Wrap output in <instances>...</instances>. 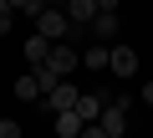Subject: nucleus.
<instances>
[{
	"label": "nucleus",
	"instance_id": "nucleus-1",
	"mask_svg": "<svg viewBox=\"0 0 153 138\" xmlns=\"http://www.w3.org/2000/svg\"><path fill=\"white\" fill-rule=\"evenodd\" d=\"M36 31H41V36H51V41H66L76 26H71L66 5H41V10H36Z\"/></svg>",
	"mask_w": 153,
	"mask_h": 138
},
{
	"label": "nucleus",
	"instance_id": "nucleus-2",
	"mask_svg": "<svg viewBox=\"0 0 153 138\" xmlns=\"http://www.w3.org/2000/svg\"><path fill=\"white\" fill-rule=\"evenodd\" d=\"M97 123H102V138H123L128 133V97H112Z\"/></svg>",
	"mask_w": 153,
	"mask_h": 138
},
{
	"label": "nucleus",
	"instance_id": "nucleus-3",
	"mask_svg": "<svg viewBox=\"0 0 153 138\" xmlns=\"http://www.w3.org/2000/svg\"><path fill=\"white\" fill-rule=\"evenodd\" d=\"M46 66L56 77H71L76 66H82V51H71V41H51V56H46Z\"/></svg>",
	"mask_w": 153,
	"mask_h": 138
},
{
	"label": "nucleus",
	"instance_id": "nucleus-4",
	"mask_svg": "<svg viewBox=\"0 0 153 138\" xmlns=\"http://www.w3.org/2000/svg\"><path fill=\"white\" fill-rule=\"evenodd\" d=\"M107 66H112V77H123V82H128V77H138V51L112 41V56H107Z\"/></svg>",
	"mask_w": 153,
	"mask_h": 138
},
{
	"label": "nucleus",
	"instance_id": "nucleus-5",
	"mask_svg": "<svg viewBox=\"0 0 153 138\" xmlns=\"http://www.w3.org/2000/svg\"><path fill=\"white\" fill-rule=\"evenodd\" d=\"M21 51H26V61H31V66H41V61L51 56V36H41V31H31V36L21 41Z\"/></svg>",
	"mask_w": 153,
	"mask_h": 138
},
{
	"label": "nucleus",
	"instance_id": "nucleus-6",
	"mask_svg": "<svg viewBox=\"0 0 153 138\" xmlns=\"http://www.w3.org/2000/svg\"><path fill=\"white\" fill-rule=\"evenodd\" d=\"M92 36L97 41H117V10H97L92 16Z\"/></svg>",
	"mask_w": 153,
	"mask_h": 138
},
{
	"label": "nucleus",
	"instance_id": "nucleus-7",
	"mask_svg": "<svg viewBox=\"0 0 153 138\" xmlns=\"http://www.w3.org/2000/svg\"><path fill=\"white\" fill-rule=\"evenodd\" d=\"M82 123H87V118L76 113V107H61V113H56V133H61V138H76V133H82Z\"/></svg>",
	"mask_w": 153,
	"mask_h": 138
},
{
	"label": "nucleus",
	"instance_id": "nucleus-8",
	"mask_svg": "<svg viewBox=\"0 0 153 138\" xmlns=\"http://www.w3.org/2000/svg\"><path fill=\"white\" fill-rule=\"evenodd\" d=\"M66 16H71V26H92L97 0H66Z\"/></svg>",
	"mask_w": 153,
	"mask_h": 138
},
{
	"label": "nucleus",
	"instance_id": "nucleus-9",
	"mask_svg": "<svg viewBox=\"0 0 153 138\" xmlns=\"http://www.w3.org/2000/svg\"><path fill=\"white\" fill-rule=\"evenodd\" d=\"M107 56H112V46H107V41H97V46H87V51H82V66H87V72H102Z\"/></svg>",
	"mask_w": 153,
	"mask_h": 138
},
{
	"label": "nucleus",
	"instance_id": "nucleus-10",
	"mask_svg": "<svg viewBox=\"0 0 153 138\" xmlns=\"http://www.w3.org/2000/svg\"><path fill=\"white\" fill-rule=\"evenodd\" d=\"M102 107H107V97H97V92H82V97H76V113H82L87 123H92V118H102Z\"/></svg>",
	"mask_w": 153,
	"mask_h": 138
},
{
	"label": "nucleus",
	"instance_id": "nucleus-11",
	"mask_svg": "<svg viewBox=\"0 0 153 138\" xmlns=\"http://www.w3.org/2000/svg\"><path fill=\"white\" fill-rule=\"evenodd\" d=\"M16 97H21V102H41V82H36V72H26V77L16 82Z\"/></svg>",
	"mask_w": 153,
	"mask_h": 138
},
{
	"label": "nucleus",
	"instance_id": "nucleus-12",
	"mask_svg": "<svg viewBox=\"0 0 153 138\" xmlns=\"http://www.w3.org/2000/svg\"><path fill=\"white\" fill-rule=\"evenodd\" d=\"M16 16H21V10H16V5H10V0H0V36H5V31H10V26H16Z\"/></svg>",
	"mask_w": 153,
	"mask_h": 138
},
{
	"label": "nucleus",
	"instance_id": "nucleus-13",
	"mask_svg": "<svg viewBox=\"0 0 153 138\" xmlns=\"http://www.w3.org/2000/svg\"><path fill=\"white\" fill-rule=\"evenodd\" d=\"M10 5H16L21 16H31V21H36V10H41V0H10Z\"/></svg>",
	"mask_w": 153,
	"mask_h": 138
},
{
	"label": "nucleus",
	"instance_id": "nucleus-14",
	"mask_svg": "<svg viewBox=\"0 0 153 138\" xmlns=\"http://www.w3.org/2000/svg\"><path fill=\"white\" fill-rule=\"evenodd\" d=\"M0 138H21V123L16 118H0Z\"/></svg>",
	"mask_w": 153,
	"mask_h": 138
},
{
	"label": "nucleus",
	"instance_id": "nucleus-15",
	"mask_svg": "<svg viewBox=\"0 0 153 138\" xmlns=\"http://www.w3.org/2000/svg\"><path fill=\"white\" fill-rule=\"evenodd\" d=\"M138 97H143V102H148V107H153V82H148V87H143V92H138Z\"/></svg>",
	"mask_w": 153,
	"mask_h": 138
},
{
	"label": "nucleus",
	"instance_id": "nucleus-16",
	"mask_svg": "<svg viewBox=\"0 0 153 138\" xmlns=\"http://www.w3.org/2000/svg\"><path fill=\"white\" fill-rule=\"evenodd\" d=\"M97 10H117V0H97Z\"/></svg>",
	"mask_w": 153,
	"mask_h": 138
}]
</instances>
